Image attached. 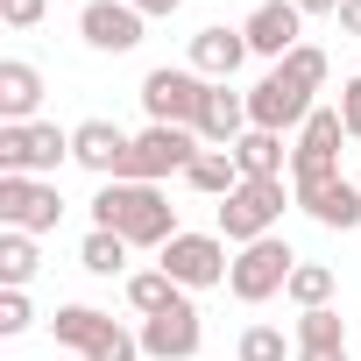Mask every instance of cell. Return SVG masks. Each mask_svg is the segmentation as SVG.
Returning <instances> with one entry per match:
<instances>
[{
    "instance_id": "cell-6",
    "label": "cell",
    "mask_w": 361,
    "mask_h": 361,
    "mask_svg": "<svg viewBox=\"0 0 361 361\" xmlns=\"http://www.w3.org/2000/svg\"><path fill=\"white\" fill-rule=\"evenodd\" d=\"M312 85L305 78H290L283 64H269L255 85H248V128H269V135H298L305 121H312Z\"/></svg>"
},
{
    "instance_id": "cell-7",
    "label": "cell",
    "mask_w": 361,
    "mask_h": 361,
    "mask_svg": "<svg viewBox=\"0 0 361 361\" xmlns=\"http://www.w3.org/2000/svg\"><path fill=\"white\" fill-rule=\"evenodd\" d=\"M156 269H163L177 290L192 298V290H213V283H227V269H234V248H227L220 234H192V227H185V234H177V241L156 255Z\"/></svg>"
},
{
    "instance_id": "cell-24",
    "label": "cell",
    "mask_w": 361,
    "mask_h": 361,
    "mask_svg": "<svg viewBox=\"0 0 361 361\" xmlns=\"http://www.w3.org/2000/svg\"><path fill=\"white\" fill-rule=\"evenodd\" d=\"M333 290H340V276H333L326 262H298V269H290V283H283V298H290L298 312H319V305H333Z\"/></svg>"
},
{
    "instance_id": "cell-32",
    "label": "cell",
    "mask_w": 361,
    "mask_h": 361,
    "mask_svg": "<svg viewBox=\"0 0 361 361\" xmlns=\"http://www.w3.org/2000/svg\"><path fill=\"white\" fill-rule=\"evenodd\" d=\"M43 8H50V0H0V22H8V29H36Z\"/></svg>"
},
{
    "instance_id": "cell-8",
    "label": "cell",
    "mask_w": 361,
    "mask_h": 361,
    "mask_svg": "<svg viewBox=\"0 0 361 361\" xmlns=\"http://www.w3.org/2000/svg\"><path fill=\"white\" fill-rule=\"evenodd\" d=\"M206 85H213V78H199L192 64H156V71L142 78V114L163 121V128H199Z\"/></svg>"
},
{
    "instance_id": "cell-36",
    "label": "cell",
    "mask_w": 361,
    "mask_h": 361,
    "mask_svg": "<svg viewBox=\"0 0 361 361\" xmlns=\"http://www.w3.org/2000/svg\"><path fill=\"white\" fill-rule=\"evenodd\" d=\"M298 15H340V0H290Z\"/></svg>"
},
{
    "instance_id": "cell-22",
    "label": "cell",
    "mask_w": 361,
    "mask_h": 361,
    "mask_svg": "<svg viewBox=\"0 0 361 361\" xmlns=\"http://www.w3.org/2000/svg\"><path fill=\"white\" fill-rule=\"evenodd\" d=\"M43 269V248L36 234H15V227H0V283L8 290H29V276Z\"/></svg>"
},
{
    "instance_id": "cell-29",
    "label": "cell",
    "mask_w": 361,
    "mask_h": 361,
    "mask_svg": "<svg viewBox=\"0 0 361 361\" xmlns=\"http://www.w3.org/2000/svg\"><path fill=\"white\" fill-rule=\"evenodd\" d=\"M283 71H290V78H305V85H312V92H319V85H326V71H333V64H326V50H319V43H298V50H290V57H283Z\"/></svg>"
},
{
    "instance_id": "cell-33",
    "label": "cell",
    "mask_w": 361,
    "mask_h": 361,
    "mask_svg": "<svg viewBox=\"0 0 361 361\" xmlns=\"http://www.w3.org/2000/svg\"><path fill=\"white\" fill-rule=\"evenodd\" d=\"M177 8H185V0H135V15H142V22H170Z\"/></svg>"
},
{
    "instance_id": "cell-5",
    "label": "cell",
    "mask_w": 361,
    "mask_h": 361,
    "mask_svg": "<svg viewBox=\"0 0 361 361\" xmlns=\"http://www.w3.org/2000/svg\"><path fill=\"white\" fill-rule=\"evenodd\" d=\"M305 255L283 241V234H269V241H248V248H234V269H227V290L241 298V305H269V298H283V283H290V269H298Z\"/></svg>"
},
{
    "instance_id": "cell-28",
    "label": "cell",
    "mask_w": 361,
    "mask_h": 361,
    "mask_svg": "<svg viewBox=\"0 0 361 361\" xmlns=\"http://www.w3.org/2000/svg\"><path fill=\"white\" fill-rule=\"evenodd\" d=\"M78 361H142V333H128L121 319H106V333H99Z\"/></svg>"
},
{
    "instance_id": "cell-16",
    "label": "cell",
    "mask_w": 361,
    "mask_h": 361,
    "mask_svg": "<svg viewBox=\"0 0 361 361\" xmlns=\"http://www.w3.org/2000/svg\"><path fill=\"white\" fill-rule=\"evenodd\" d=\"M128 128H114V121H78L71 128V163H85L92 177H121V163H128Z\"/></svg>"
},
{
    "instance_id": "cell-23",
    "label": "cell",
    "mask_w": 361,
    "mask_h": 361,
    "mask_svg": "<svg viewBox=\"0 0 361 361\" xmlns=\"http://www.w3.org/2000/svg\"><path fill=\"white\" fill-rule=\"evenodd\" d=\"M78 269H92V276H128V241H121L114 227H92V234L78 241Z\"/></svg>"
},
{
    "instance_id": "cell-18",
    "label": "cell",
    "mask_w": 361,
    "mask_h": 361,
    "mask_svg": "<svg viewBox=\"0 0 361 361\" xmlns=\"http://www.w3.org/2000/svg\"><path fill=\"white\" fill-rule=\"evenodd\" d=\"M36 106H43V71H36L29 57H8V64H0V121L29 128Z\"/></svg>"
},
{
    "instance_id": "cell-27",
    "label": "cell",
    "mask_w": 361,
    "mask_h": 361,
    "mask_svg": "<svg viewBox=\"0 0 361 361\" xmlns=\"http://www.w3.org/2000/svg\"><path fill=\"white\" fill-rule=\"evenodd\" d=\"M241 361H298V340H283V326H248Z\"/></svg>"
},
{
    "instance_id": "cell-35",
    "label": "cell",
    "mask_w": 361,
    "mask_h": 361,
    "mask_svg": "<svg viewBox=\"0 0 361 361\" xmlns=\"http://www.w3.org/2000/svg\"><path fill=\"white\" fill-rule=\"evenodd\" d=\"M298 361H347V347H298Z\"/></svg>"
},
{
    "instance_id": "cell-4",
    "label": "cell",
    "mask_w": 361,
    "mask_h": 361,
    "mask_svg": "<svg viewBox=\"0 0 361 361\" xmlns=\"http://www.w3.org/2000/svg\"><path fill=\"white\" fill-rule=\"evenodd\" d=\"M64 163H71V128H57V121H29V128L0 121V177H57Z\"/></svg>"
},
{
    "instance_id": "cell-31",
    "label": "cell",
    "mask_w": 361,
    "mask_h": 361,
    "mask_svg": "<svg viewBox=\"0 0 361 361\" xmlns=\"http://www.w3.org/2000/svg\"><path fill=\"white\" fill-rule=\"evenodd\" d=\"M340 128H347V142H361V71L340 85Z\"/></svg>"
},
{
    "instance_id": "cell-17",
    "label": "cell",
    "mask_w": 361,
    "mask_h": 361,
    "mask_svg": "<svg viewBox=\"0 0 361 361\" xmlns=\"http://www.w3.org/2000/svg\"><path fill=\"white\" fill-rule=\"evenodd\" d=\"M241 135H248V92H234V85H206L199 142H206V149H234Z\"/></svg>"
},
{
    "instance_id": "cell-10",
    "label": "cell",
    "mask_w": 361,
    "mask_h": 361,
    "mask_svg": "<svg viewBox=\"0 0 361 361\" xmlns=\"http://www.w3.org/2000/svg\"><path fill=\"white\" fill-rule=\"evenodd\" d=\"M340 142H347L340 106H312V121H305V128H298V142H290V185L340 177Z\"/></svg>"
},
{
    "instance_id": "cell-21",
    "label": "cell",
    "mask_w": 361,
    "mask_h": 361,
    "mask_svg": "<svg viewBox=\"0 0 361 361\" xmlns=\"http://www.w3.org/2000/svg\"><path fill=\"white\" fill-rule=\"evenodd\" d=\"M50 333H57V347L85 354V347L106 333V312H99V305H57V312H50Z\"/></svg>"
},
{
    "instance_id": "cell-3",
    "label": "cell",
    "mask_w": 361,
    "mask_h": 361,
    "mask_svg": "<svg viewBox=\"0 0 361 361\" xmlns=\"http://www.w3.org/2000/svg\"><path fill=\"white\" fill-rule=\"evenodd\" d=\"M199 149H206V142H199V128H163V121H149V128L128 142L121 177H128V185H163V177H185Z\"/></svg>"
},
{
    "instance_id": "cell-19",
    "label": "cell",
    "mask_w": 361,
    "mask_h": 361,
    "mask_svg": "<svg viewBox=\"0 0 361 361\" xmlns=\"http://www.w3.org/2000/svg\"><path fill=\"white\" fill-rule=\"evenodd\" d=\"M185 185H192L199 199H234L248 177H241L234 149H199V156H192V170H185Z\"/></svg>"
},
{
    "instance_id": "cell-25",
    "label": "cell",
    "mask_w": 361,
    "mask_h": 361,
    "mask_svg": "<svg viewBox=\"0 0 361 361\" xmlns=\"http://www.w3.org/2000/svg\"><path fill=\"white\" fill-rule=\"evenodd\" d=\"M177 298H185V290H177V283H170L163 269H135V276H128V305H135L142 319H156V312H170Z\"/></svg>"
},
{
    "instance_id": "cell-26",
    "label": "cell",
    "mask_w": 361,
    "mask_h": 361,
    "mask_svg": "<svg viewBox=\"0 0 361 361\" xmlns=\"http://www.w3.org/2000/svg\"><path fill=\"white\" fill-rule=\"evenodd\" d=\"M290 340H298V347H347V319H340L333 305H319V312H298Z\"/></svg>"
},
{
    "instance_id": "cell-37",
    "label": "cell",
    "mask_w": 361,
    "mask_h": 361,
    "mask_svg": "<svg viewBox=\"0 0 361 361\" xmlns=\"http://www.w3.org/2000/svg\"><path fill=\"white\" fill-rule=\"evenodd\" d=\"M354 185H361V177H354Z\"/></svg>"
},
{
    "instance_id": "cell-20",
    "label": "cell",
    "mask_w": 361,
    "mask_h": 361,
    "mask_svg": "<svg viewBox=\"0 0 361 361\" xmlns=\"http://www.w3.org/2000/svg\"><path fill=\"white\" fill-rule=\"evenodd\" d=\"M234 163H241V177H290V149H283V135H269V128H248V135L234 142Z\"/></svg>"
},
{
    "instance_id": "cell-14",
    "label": "cell",
    "mask_w": 361,
    "mask_h": 361,
    "mask_svg": "<svg viewBox=\"0 0 361 361\" xmlns=\"http://www.w3.org/2000/svg\"><path fill=\"white\" fill-rule=\"evenodd\" d=\"M241 36H248V50H255L262 64H283V57L305 43V15L290 8V0H262V8L241 22Z\"/></svg>"
},
{
    "instance_id": "cell-9",
    "label": "cell",
    "mask_w": 361,
    "mask_h": 361,
    "mask_svg": "<svg viewBox=\"0 0 361 361\" xmlns=\"http://www.w3.org/2000/svg\"><path fill=\"white\" fill-rule=\"evenodd\" d=\"M64 220V199L50 177H0V227H15V234H57Z\"/></svg>"
},
{
    "instance_id": "cell-11",
    "label": "cell",
    "mask_w": 361,
    "mask_h": 361,
    "mask_svg": "<svg viewBox=\"0 0 361 361\" xmlns=\"http://www.w3.org/2000/svg\"><path fill=\"white\" fill-rule=\"evenodd\" d=\"M199 347H206V319H199L192 298H177L170 312L142 319V354H149V361H192Z\"/></svg>"
},
{
    "instance_id": "cell-30",
    "label": "cell",
    "mask_w": 361,
    "mask_h": 361,
    "mask_svg": "<svg viewBox=\"0 0 361 361\" xmlns=\"http://www.w3.org/2000/svg\"><path fill=\"white\" fill-rule=\"evenodd\" d=\"M29 326H36L29 290H0V340H15V333H29Z\"/></svg>"
},
{
    "instance_id": "cell-13",
    "label": "cell",
    "mask_w": 361,
    "mask_h": 361,
    "mask_svg": "<svg viewBox=\"0 0 361 361\" xmlns=\"http://www.w3.org/2000/svg\"><path fill=\"white\" fill-rule=\"evenodd\" d=\"M290 199H298V206H305V220H319L326 234H354V227H361V185H354V177L290 185Z\"/></svg>"
},
{
    "instance_id": "cell-12",
    "label": "cell",
    "mask_w": 361,
    "mask_h": 361,
    "mask_svg": "<svg viewBox=\"0 0 361 361\" xmlns=\"http://www.w3.org/2000/svg\"><path fill=\"white\" fill-rule=\"evenodd\" d=\"M142 15H135V0H85L78 8V36H85V50H99V57H128L135 43H142Z\"/></svg>"
},
{
    "instance_id": "cell-2",
    "label": "cell",
    "mask_w": 361,
    "mask_h": 361,
    "mask_svg": "<svg viewBox=\"0 0 361 361\" xmlns=\"http://www.w3.org/2000/svg\"><path fill=\"white\" fill-rule=\"evenodd\" d=\"M283 206H298V199H290V177H248L234 199H220V227H213V234H220L227 248L269 241L276 220H283Z\"/></svg>"
},
{
    "instance_id": "cell-1",
    "label": "cell",
    "mask_w": 361,
    "mask_h": 361,
    "mask_svg": "<svg viewBox=\"0 0 361 361\" xmlns=\"http://www.w3.org/2000/svg\"><path fill=\"white\" fill-rule=\"evenodd\" d=\"M92 227H114L128 248H156V255L185 234L177 227V206L156 185H128V177H106V185L92 192Z\"/></svg>"
},
{
    "instance_id": "cell-15",
    "label": "cell",
    "mask_w": 361,
    "mask_h": 361,
    "mask_svg": "<svg viewBox=\"0 0 361 361\" xmlns=\"http://www.w3.org/2000/svg\"><path fill=\"white\" fill-rule=\"evenodd\" d=\"M255 50H248V36L241 29H227V22H206L199 36H192V50H185V64L199 71V78H213V85H234V71L248 64Z\"/></svg>"
},
{
    "instance_id": "cell-34",
    "label": "cell",
    "mask_w": 361,
    "mask_h": 361,
    "mask_svg": "<svg viewBox=\"0 0 361 361\" xmlns=\"http://www.w3.org/2000/svg\"><path fill=\"white\" fill-rule=\"evenodd\" d=\"M340 29H347V36H361V0H340Z\"/></svg>"
}]
</instances>
